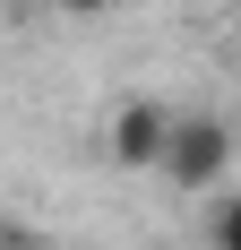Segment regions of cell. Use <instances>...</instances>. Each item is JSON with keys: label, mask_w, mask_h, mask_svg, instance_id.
Segmentation results:
<instances>
[{"label": "cell", "mask_w": 241, "mask_h": 250, "mask_svg": "<svg viewBox=\"0 0 241 250\" xmlns=\"http://www.w3.org/2000/svg\"><path fill=\"white\" fill-rule=\"evenodd\" d=\"M52 9H60V18H103L112 0H52Z\"/></svg>", "instance_id": "obj_4"}, {"label": "cell", "mask_w": 241, "mask_h": 250, "mask_svg": "<svg viewBox=\"0 0 241 250\" xmlns=\"http://www.w3.org/2000/svg\"><path fill=\"white\" fill-rule=\"evenodd\" d=\"M207 199H216V207H207V242H216V250H241V199H233V181L207 190Z\"/></svg>", "instance_id": "obj_3"}, {"label": "cell", "mask_w": 241, "mask_h": 250, "mask_svg": "<svg viewBox=\"0 0 241 250\" xmlns=\"http://www.w3.org/2000/svg\"><path fill=\"white\" fill-rule=\"evenodd\" d=\"M155 173H164L172 190H224V181H233V121H224V112H172Z\"/></svg>", "instance_id": "obj_1"}, {"label": "cell", "mask_w": 241, "mask_h": 250, "mask_svg": "<svg viewBox=\"0 0 241 250\" xmlns=\"http://www.w3.org/2000/svg\"><path fill=\"white\" fill-rule=\"evenodd\" d=\"M164 129H172V104H164V95H129V104L112 112V164H120V173H155Z\"/></svg>", "instance_id": "obj_2"}]
</instances>
